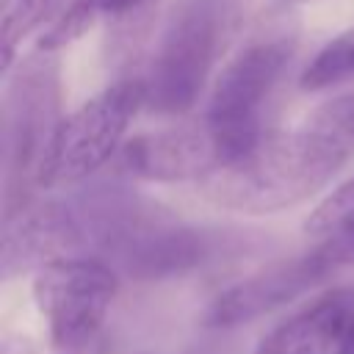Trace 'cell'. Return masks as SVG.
<instances>
[{
	"instance_id": "8fae6325",
	"label": "cell",
	"mask_w": 354,
	"mask_h": 354,
	"mask_svg": "<svg viewBox=\"0 0 354 354\" xmlns=\"http://www.w3.org/2000/svg\"><path fill=\"white\" fill-rule=\"evenodd\" d=\"M301 127H307L335 155L348 160L354 155V91L321 102Z\"/></svg>"
},
{
	"instance_id": "ac0fdd59",
	"label": "cell",
	"mask_w": 354,
	"mask_h": 354,
	"mask_svg": "<svg viewBox=\"0 0 354 354\" xmlns=\"http://www.w3.org/2000/svg\"><path fill=\"white\" fill-rule=\"evenodd\" d=\"M301 3H310V0H274V8H293Z\"/></svg>"
},
{
	"instance_id": "ba28073f",
	"label": "cell",
	"mask_w": 354,
	"mask_h": 354,
	"mask_svg": "<svg viewBox=\"0 0 354 354\" xmlns=\"http://www.w3.org/2000/svg\"><path fill=\"white\" fill-rule=\"evenodd\" d=\"M80 246H88L80 210L66 202H41L19 210L6 221L3 232V277L11 279L28 268L75 257Z\"/></svg>"
},
{
	"instance_id": "7a4b0ae2",
	"label": "cell",
	"mask_w": 354,
	"mask_h": 354,
	"mask_svg": "<svg viewBox=\"0 0 354 354\" xmlns=\"http://www.w3.org/2000/svg\"><path fill=\"white\" fill-rule=\"evenodd\" d=\"M232 22V0H183L158 39L144 77V105L160 116L191 111L230 39Z\"/></svg>"
},
{
	"instance_id": "30bf717a",
	"label": "cell",
	"mask_w": 354,
	"mask_h": 354,
	"mask_svg": "<svg viewBox=\"0 0 354 354\" xmlns=\"http://www.w3.org/2000/svg\"><path fill=\"white\" fill-rule=\"evenodd\" d=\"M348 80H354V28L329 39L299 77L304 91L335 88Z\"/></svg>"
},
{
	"instance_id": "5bb4252c",
	"label": "cell",
	"mask_w": 354,
	"mask_h": 354,
	"mask_svg": "<svg viewBox=\"0 0 354 354\" xmlns=\"http://www.w3.org/2000/svg\"><path fill=\"white\" fill-rule=\"evenodd\" d=\"M315 249L337 268V266H354V230L348 232H340L329 241H321L315 243Z\"/></svg>"
},
{
	"instance_id": "6da1fadb",
	"label": "cell",
	"mask_w": 354,
	"mask_h": 354,
	"mask_svg": "<svg viewBox=\"0 0 354 354\" xmlns=\"http://www.w3.org/2000/svg\"><path fill=\"white\" fill-rule=\"evenodd\" d=\"M346 160L307 127L266 136L249 155L202 180V194L227 210L263 216L315 196Z\"/></svg>"
},
{
	"instance_id": "2e32d148",
	"label": "cell",
	"mask_w": 354,
	"mask_h": 354,
	"mask_svg": "<svg viewBox=\"0 0 354 354\" xmlns=\"http://www.w3.org/2000/svg\"><path fill=\"white\" fill-rule=\"evenodd\" d=\"M3 354H36V351H33L28 337L17 335V337H6L3 340Z\"/></svg>"
},
{
	"instance_id": "8992f818",
	"label": "cell",
	"mask_w": 354,
	"mask_h": 354,
	"mask_svg": "<svg viewBox=\"0 0 354 354\" xmlns=\"http://www.w3.org/2000/svg\"><path fill=\"white\" fill-rule=\"evenodd\" d=\"M119 158L127 174L155 183L207 180L227 166L224 149L205 119L136 136L124 141Z\"/></svg>"
},
{
	"instance_id": "9c48e42d",
	"label": "cell",
	"mask_w": 354,
	"mask_h": 354,
	"mask_svg": "<svg viewBox=\"0 0 354 354\" xmlns=\"http://www.w3.org/2000/svg\"><path fill=\"white\" fill-rule=\"evenodd\" d=\"M354 315V290L335 288L279 321L252 354H332Z\"/></svg>"
},
{
	"instance_id": "52a82bcc",
	"label": "cell",
	"mask_w": 354,
	"mask_h": 354,
	"mask_svg": "<svg viewBox=\"0 0 354 354\" xmlns=\"http://www.w3.org/2000/svg\"><path fill=\"white\" fill-rule=\"evenodd\" d=\"M332 268L335 266L318 249H313L301 257H293V260L274 263V266L230 285L227 290H221L205 310V324L216 326V329H232V326L249 324V321L299 299L301 293L315 288Z\"/></svg>"
},
{
	"instance_id": "9a60e30c",
	"label": "cell",
	"mask_w": 354,
	"mask_h": 354,
	"mask_svg": "<svg viewBox=\"0 0 354 354\" xmlns=\"http://www.w3.org/2000/svg\"><path fill=\"white\" fill-rule=\"evenodd\" d=\"M97 14H111V17H122L136 11L138 6H144L147 0H86Z\"/></svg>"
},
{
	"instance_id": "3957f363",
	"label": "cell",
	"mask_w": 354,
	"mask_h": 354,
	"mask_svg": "<svg viewBox=\"0 0 354 354\" xmlns=\"http://www.w3.org/2000/svg\"><path fill=\"white\" fill-rule=\"evenodd\" d=\"M293 50L296 33L290 28H279L249 39L221 66L202 119L213 127L227 166L249 155L266 138L263 108L290 64Z\"/></svg>"
},
{
	"instance_id": "277c9868",
	"label": "cell",
	"mask_w": 354,
	"mask_h": 354,
	"mask_svg": "<svg viewBox=\"0 0 354 354\" xmlns=\"http://www.w3.org/2000/svg\"><path fill=\"white\" fill-rule=\"evenodd\" d=\"M144 105V80H116L64 116L33 171L39 188H66L105 166Z\"/></svg>"
},
{
	"instance_id": "4fadbf2b",
	"label": "cell",
	"mask_w": 354,
	"mask_h": 354,
	"mask_svg": "<svg viewBox=\"0 0 354 354\" xmlns=\"http://www.w3.org/2000/svg\"><path fill=\"white\" fill-rule=\"evenodd\" d=\"M354 230V180L337 185L307 218L304 224V232L321 243V241H329L340 232H348Z\"/></svg>"
},
{
	"instance_id": "5b68a950",
	"label": "cell",
	"mask_w": 354,
	"mask_h": 354,
	"mask_svg": "<svg viewBox=\"0 0 354 354\" xmlns=\"http://www.w3.org/2000/svg\"><path fill=\"white\" fill-rule=\"evenodd\" d=\"M33 301L47 321L53 354H102L105 318L119 290L116 271L97 257H61L33 271Z\"/></svg>"
},
{
	"instance_id": "e0dca14e",
	"label": "cell",
	"mask_w": 354,
	"mask_h": 354,
	"mask_svg": "<svg viewBox=\"0 0 354 354\" xmlns=\"http://www.w3.org/2000/svg\"><path fill=\"white\" fill-rule=\"evenodd\" d=\"M332 354H354V315L346 324V329H343V335H340V340H337Z\"/></svg>"
},
{
	"instance_id": "7c38bea8",
	"label": "cell",
	"mask_w": 354,
	"mask_h": 354,
	"mask_svg": "<svg viewBox=\"0 0 354 354\" xmlns=\"http://www.w3.org/2000/svg\"><path fill=\"white\" fill-rule=\"evenodd\" d=\"M58 0H0L3 6V75L11 72L17 44L41 22H50Z\"/></svg>"
}]
</instances>
